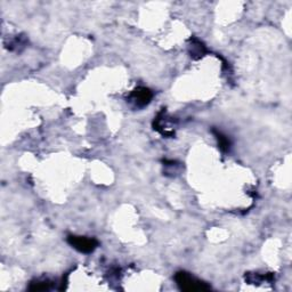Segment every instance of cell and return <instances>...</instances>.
Listing matches in <instances>:
<instances>
[{"label": "cell", "instance_id": "cell-1", "mask_svg": "<svg viewBox=\"0 0 292 292\" xmlns=\"http://www.w3.org/2000/svg\"><path fill=\"white\" fill-rule=\"evenodd\" d=\"M175 281L177 283V286H180V289L182 291L194 292L210 289V286L206 284V282L194 278L193 275L186 273V272H178V273H176Z\"/></svg>", "mask_w": 292, "mask_h": 292}, {"label": "cell", "instance_id": "cell-2", "mask_svg": "<svg viewBox=\"0 0 292 292\" xmlns=\"http://www.w3.org/2000/svg\"><path fill=\"white\" fill-rule=\"evenodd\" d=\"M68 243L72 248L78 250L79 252L82 254H92L98 246V241L96 238H87V236H78V235H68Z\"/></svg>", "mask_w": 292, "mask_h": 292}, {"label": "cell", "instance_id": "cell-3", "mask_svg": "<svg viewBox=\"0 0 292 292\" xmlns=\"http://www.w3.org/2000/svg\"><path fill=\"white\" fill-rule=\"evenodd\" d=\"M153 98V92L151 89L146 87H137L132 92L128 97V102L132 104L134 108H143L151 103Z\"/></svg>", "mask_w": 292, "mask_h": 292}, {"label": "cell", "instance_id": "cell-4", "mask_svg": "<svg viewBox=\"0 0 292 292\" xmlns=\"http://www.w3.org/2000/svg\"><path fill=\"white\" fill-rule=\"evenodd\" d=\"M190 42H192V44L190 46V56H192L193 58H201V56H204V54L206 52L204 44L198 39H190Z\"/></svg>", "mask_w": 292, "mask_h": 292}, {"label": "cell", "instance_id": "cell-5", "mask_svg": "<svg viewBox=\"0 0 292 292\" xmlns=\"http://www.w3.org/2000/svg\"><path fill=\"white\" fill-rule=\"evenodd\" d=\"M212 132L214 134V136H216V138L218 140V145L219 148L222 152H227L228 150L230 148V140L227 136H225L224 134L220 132L219 130H216V129H214Z\"/></svg>", "mask_w": 292, "mask_h": 292}, {"label": "cell", "instance_id": "cell-6", "mask_svg": "<svg viewBox=\"0 0 292 292\" xmlns=\"http://www.w3.org/2000/svg\"><path fill=\"white\" fill-rule=\"evenodd\" d=\"M50 288V281H36L32 282L31 286H29V290L31 291H44L48 290Z\"/></svg>", "mask_w": 292, "mask_h": 292}]
</instances>
